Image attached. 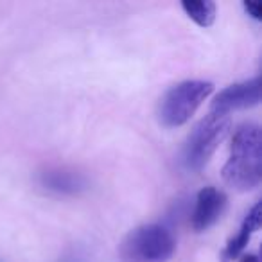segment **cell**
Segmentation results:
<instances>
[{
  "mask_svg": "<svg viewBox=\"0 0 262 262\" xmlns=\"http://www.w3.org/2000/svg\"><path fill=\"white\" fill-rule=\"evenodd\" d=\"M223 178L237 190H251L262 180V139L257 124H243L235 129Z\"/></svg>",
  "mask_w": 262,
  "mask_h": 262,
  "instance_id": "1",
  "label": "cell"
},
{
  "mask_svg": "<svg viewBox=\"0 0 262 262\" xmlns=\"http://www.w3.org/2000/svg\"><path fill=\"white\" fill-rule=\"evenodd\" d=\"M176 251L172 232L158 223L133 228L122 239L119 253L122 262H167Z\"/></svg>",
  "mask_w": 262,
  "mask_h": 262,
  "instance_id": "2",
  "label": "cell"
},
{
  "mask_svg": "<svg viewBox=\"0 0 262 262\" xmlns=\"http://www.w3.org/2000/svg\"><path fill=\"white\" fill-rule=\"evenodd\" d=\"M214 84L205 79H187L172 84L158 102V120L164 127H180L212 94Z\"/></svg>",
  "mask_w": 262,
  "mask_h": 262,
  "instance_id": "3",
  "label": "cell"
},
{
  "mask_svg": "<svg viewBox=\"0 0 262 262\" xmlns=\"http://www.w3.org/2000/svg\"><path fill=\"white\" fill-rule=\"evenodd\" d=\"M228 126V117L212 112L210 115L201 119L183 142L182 153H180L182 167L190 172L201 171L208 164L214 151L217 149L219 142L225 139Z\"/></svg>",
  "mask_w": 262,
  "mask_h": 262,
  "instance_id": "4",
  "label": "cell"
},
{
  "mask_svg": "<svg viewBox=\"0 0 262 262\" xmlns=\"http://www.w3.org/2000/svg\"><path fill=\"white\" fill-rule=\"evenodd\" d=\"M36 183L47 194L59 198H76L88 190V178L83 172L59 165L41 169L36 174Z\"/></svg>",
  "mask_w": 262,
  "mask_h": 262,
  "instance_id": "5",
  "label": "cell"
},
{
  "mask_svg": "<svg viewBox=\"0 0 262 262\" xmlns=\"http://www.w3.org/2000/svg\"><path fill=\"white\" fill-rule=\"evenodd\" d=\"M258 101H260V83L258 77H251L223 88L212 101V113L228 117V113L237 110L253 108L258 104Z\"/></svg>",
  "mask_w": 262,
  "mask_h": 262,
  "instance_id": "6",
  "label": "cell"
},
{
  "mask_svg": "<svg viewBox=\"0 0 262 262\" xmlns=\"http://www.w3.org/2000/svg\"><path fill=\"white\" fill-rule=\"evenodd\" d=\"M225 208H226L225 192L215 189V187H203L196 196L190 225H192V228L196 232H205V230H208L212 225H215L219 221Z\"/></svg>",
  "mask_w": 262,
  "mask_h": 262,
  "instance_id": "7",
  "label": "cell"
},
{
  "mask_svg": "<svg viewBox=\"0 0 262 262\" xmlns=\"http://www.w3.org/2000/svg\"><path fill=\"white\" fill-rule=\"evenodd\" d=\"M260 215H262L260 203H255L253 207L248 210L244 221L241 223L239 232H237L235 235L228 241V244H226V248H225L226 258L233 260V258H239L241 255L244 253V250H246L251 237H253L255 233L258 232V228H260Z\"/></svg>",
  "mask_w": 262,
  "mask_h": 262,
  "instance_id": "8",
  "label": "cell"
},
{
  "mask_svg": "<svg viewBox=\"0 0 262 262\" xmlns=\"http://www.w3.org/2000/svg\"><path fill=\"white\" fill-rule=\"evenodd\" d=\"M182 9L200 27H210L217 13V8L210 0H185L182 2Z\"/></svg>",
  "mask_w": 262,
  "mask_h": 262,
  "instance_id": "9",
  "label": "cell"
},
{
  "mask_svg": "<svg viewBox=\"0 0 262 262\" xmlns=\"http://www.w3.org/2000/svg\"><path fill=\"white\" fill-rule=\"evenodd\" d=\"M243 8L253 20H257V22H260V20H262V4H260V2L248 0V2H244V4H243Z\"/></svg>",
  "mask_w": 262,
  "mask_h": 262,
  "instance_id": "10",
  "label": "cell"
},
{
  "mask_svg": "<svg viewBox=\"0 0 262 262\" xmlns=\"http://www.w3.org/2000/svg\"><path fill=\"white\" fill-rule=\"evenodd\" d=\"M239 262H260L257 253H248V255H241Z\"/></svg>",
  "mask_w": 262,
  "mask_h": 262,
  "instance_id": "11",
  "label": "cell"
},
{
  "mask_svg": "<svg viewBox=\"0 0 262 262\" xmlns=\"http://www.w3.org/2000/svg\"><path fill=\"white\" fill-rule=\"evenodd\" d=\"M67 262H79V255H72V257H69Z\"/></svg>",
  "mask_w": 262,
  "mask_h": 262,
  "instance_id": "12",
  "label": "cell"
}]
</instances>
